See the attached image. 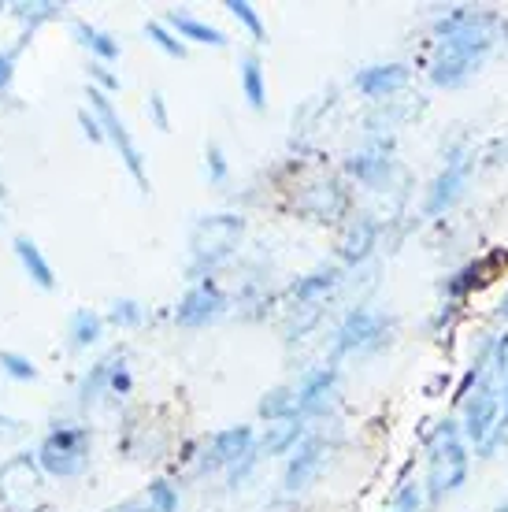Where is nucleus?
Wrapping results in <instances>:
<instances>
[{"label":"nucleus","mask_w":508,"mask_h":512,"mask_svg":"<svg viewBox=\"0 0 508 512\" xmlns=\"http://www.w3.org/2000/svg\"><path fill=\"white\" fill-rule=\"evenodd\" d=\"M438 45L431 56V82L442 90H460L483 71L497 45V15L486 8H453L434 23Z\"/></svg>","instance_id":"1"},{"label":"nucleus","mask_w":508,"mask_h":512,"mask_svg":"<svg viewBox=\"0 0 508 512\" xmlns=\"http://www.w3.org/2000/svg\"><path fill=\"white\" fill-rule=\"evenodd\" d=\"M468 479V446L457 420H442L427 442V501L438 505Z\"/></svg>","instance_id":"2"},{"label":"nucleus","mask_w":508,"mask_h":512,"mask_svg":"<svg viewBox=\"0 0 508 512\" xmlns=\"http://www.w3.org/2000/svg\"><path fill=\"white\" fill-rule=\"evenodd\" d=\"M245 238V219L238 212H216V216H201L190 231V260L193 271H208L227 264L238 253Z\"/></svg>","instance_id":"3"},{"label":"nucleus","mask_w":508,"mask_h":512,"mask_svg":"<svg viewBox=\"0 0 508 512\" xmlns=\"http://www.w3.org/2000/svg\"><path fill=\"white\" fill-rule=\"evenodd\" d=\"M89 453H93V438L89 427L82 423H56L38 446V468L41 475L52 479H78L89 468Z\"/></svg>","instance_id":"4"},{"label":"nucleus","mask_w":508,"mask_h":512,"mask_svg":"<svg viewBox=\"0 0 508 512\" xmlns=\"http://www.w3.org/2000/svg\"><path fill=\"white\" fill-rule=\"evenodd\" d=\"M45 475L34 453H15L0 464V509L4 512H38Z\"/></svg>","instance_id":"5"},{"label":"nucleus","mask_w":508,"mask_h":512,"mask_svg":"<svg viewBox=\"0 0 508 512\" xmlns=\"http://www.w3.org/2000/svg\"><path fill=\"white\" fill-rule=\"evenodd\" d=\"M86 101H89V112H93V116H97V123H101L104 138L112 141L115 153H119V160L127 164L130 179L138 182V190H141V193H149V175H145V156H141V149L134 145V138H130L127 123H123V119H119V112H115L112 97L89 86V90H86Z\"/></svg>","instance_id":"6"},{"label":"nucleus","mask_w":508,"mask_h":512,"mask_svg":"<svg viewBox=\"0 0 508 512\" xmlns=\"http://www.w3.org/2000/svg\"><path fill=\"white\" fill-rule=\"evenodd\" d=\"M394 320H386L375 308H353L345 312L334 334V357H353V353H379L390 342Z\"/></svg>","instance_id":"7"},{"label":"nucleus","mask_w":508,"mask_h":512,"mask_svg":"<svg viewBox=\"0 0 508 512\" xmlns=\"http://www.w3.org/2000/svg\"><path fill=\"white\" fill-rule=\"evenodd\" d=\"M497 420H501V383H497L494 372H483L475 394H468V401H464L460 435L475 449H483L490 442V435L497 431Z\"/></svg>","instance_id":"8"},{"label":"nucleus","mask_w":508,"mask_h":512,"mask_svg":"<svg viewBox=\"0 0 508 512\" xmlns=\"http://www.w3.org/2000/svg\"><path fill=\"white\" fill-rule=\"evenodd\" d=\"M471 167H475V160H471V153L464 149V145L449 153V160L442 164V171L434 175L431 190H427V201H423V212H427V216L431 219L445 216L449 208L457 205L460 197H464V190H468Z\"/></svg>","instance_id":"9"},{"label":"nucleus","mask_w":508,"mask_h":512,"mask_svg":"<svg viewBox=\"0 0 508 512\" xmlns=\"http://www.w3.org/2000/svg\"><path fill=\"white\" fill-rule=\"evenodd\" d=\"M223 312H227V297H223V290H219L212 279H197L186 294L178 297L175 323L178 327H186V331H201V327H212Z\"/></svg>","instance_id":"10"},{"label":"nucleus","mask_w":508,"mask_h":512,"mask_svg":"<svg viewBox=\"0 0 508 512\" xmlns=\"http://www.w3.org/2000/svg\"><path fill=\"white\" fill-rule=\"evenodd\" d=\"M253 446H256L253 427H245V423H238V427H223V431H216V435L201 446L197 472H230V468L242 461Z\"/></svg>","instance_id":"11"},{"label":"nucleus","mask_w":508,"mask_h":512,"mask_svg":"<svg viewBox=\"0 0 508 512\" xmlns=\"http://www.w3.org/2000/svg\"><path fill=\"white\" fill-rule=\"evenodd\" d=\"M327 468V438L305 435L297 442V449L286 461V472H282V490L286 494H305L312 483L319 479V472Z\"/></svg>","instance_id":"12"},{"label":"nucleus","mask_w":508,"mask_h":512,"mask_svg":"<svg viewBox=\"0 0 508 512\" xmlns=\"http://www.w3.org/2000/svg\"><path fill=\"white\" fill-rule=\"evenodd\" d=\"M390 167H394V141H386V138H371L368 145H360V149L349 153V160H345V171H349L356 182L371 186V190H379L382 182L390 179Z\"/></svg>","instance_id":"13"},{"label":"nucleus","mask_w":508,"mask_h":512,"mask_svg":"<svg viewBox=\"0 0 508 512\" xmlns=\"http://www.w3.org/2000/svg\"><path fill=\"white\" fill-rule=\"evenodd\" d=\"M334 390H338V368H334V364H323V368H312V372L301 375V383L293 386L297 420H308V416L327 412Z\"/></svg>","instance_id":"14"},{"label":"nucleus","mask_w":508,"mask_h":512,"mask_svg":"<svg viewBox=\"0 0 508 512\" xmlns=\"http://www.w3.org/2000/svg\"><path fill=\"white\" fill-rule=\"evenodd\" d=\"M408 78H412L408 64H371L356 71L353 86L364 93V97H371V101H382V97H390V93L405 90Z\"/></svg>","instance_id":"15"},{"label":"nucleus","mask_w":508,"mask_h":512,"mask_svg":"<svg viewBox=\"0 0 508 512\" xmlns=\"http://www.w3.org/2000/svg\"><path fill=\"white\" fill-rule=\"evenodd\" d=\"M338 282H342V268H316L308 271V275H301L290 286L293 308H316L319 312V305L338 290Z\"/></svg>","instance_id":"16"},{"label":"nucleus","mask_w":508,"mask_h":512,"mask_svg":"<svg viewBox=\"0 0 508 512\" xmlns=\"http://www.w3.org/2000/svg\"><path fill=\"white\" fill-rule=\"evenodd\" d=\"M164 26L175 34L178 41H197V45H212V49H227V45H230V38L219 30V26L204 23V19H197V15L182 12V8L167 12Z\"/></svg>","instance_id":"17"},{"label":"nucleus","mask_w":508,"mask_h":512,"mask_svg":"<svg viewBox=\"0 0 508 512\" xmlns=\"http://www.w3.org/2000/svg\"><path fill=\"white\" fill-rule=\"evenodd\" d=\"M297 208H301L308 219H316V223H334V219L349 208V197H345V190L338 182H319V186L305 190V201Z\"/></svg>","instance_id":"18"},{"label":"nucleus","mask_w":508,"mask_h":512,"mask_svg":"<svg viewBox=\"0 0 508 512\" xmlns=\"http://www.w3.org/2000/svg\"><path fill=\"white\" fill-rule=\"evenodd\" d=\"M15 256H19V268H23V275L38 290H52L56 286V271H52V264L45 260V253H41V245L34 242V238H26V234H19L15 238Z\"/></svg>","instance_id":"19"},{"label":"nucleus","mask_w":508,"mask_h":512,"mask_svg":"<svg viewBox=\"0 0 508 512\" xmlns=\"http://www.w3.org/2000/svg\"><path fill=\"white\" fill-rule=\"evenodd\" d=\"M375 245H379V223L368 216H360L356 223H349V231H345V238H342V260L349 268H353V264H364Z\"/></svg>","instance_id":"20"},{"label":"nucleus","mask_w":508,"mask_h":512,"mask_svg":"<svg viewBox=\"0 0 508 512\" xmlns=\"http://www.w3.org/2000/svg\"><path fill=\"white\" fill-rule=\"evenodd\" d=\"M71 30H75V41L82 45V49H89V56L97 60V64H115L119 60V41L108 34V30H101V26L93 23H82V19H75L71 23Z\"/></svg>","instance_id":"21"},{"label":"nucleus","mask_w":508,"mask_h":512,"mask_svg":"<svg viewBox=\"0 0 508 512\" xmlns=\"http://www.w3.org/2000/svg\"><path fill=\"white\" fill-rule=\"evenodd\" d=\"M115 360H119V353H108L104 360H97L93 368H89L82 379H78V405H97L104 394H108V383H112V368H115Z\"/></svg>","instance_id":"22"},{"label":"nucleus","mask_w":508,"mask_h":512,"mask_svg":"<svg viewBox=\"0 0 508 512\" xmlns=\"http://www.w3.org/2000/svg\"><path fill=\"white\" fill-rule=\"evenodd\" d=\"M301 438H305V420H286L267 427L264 442L256 449H260V457H282V453H293Z\"/></svg>","instance_id":"23"},{"label":"nucleus","mask_w":508,"mask_h":512,"mask_svg":"<svg viewBox=\"0 0 508 512\" xmlns=\"http://www.w3.org/2000/svg\"><path fill=\"white\" fill-rule=\"evenodd\" d=\"M67 334H71V349L97 346L104 334V320L93 308H75V312H71V323H67Z\"/></svg>","instance_id":"24"},{"label":"nucleus","mask_w":508,"mask_h":512,"mask_svg":"<svg viewBox=\"0 0 508 512\" xmlns=\"http://www.w3.org/2000/svg\"><path fill=\"white\" fill-rule=\"evenodd\" d=\"M242 93H245V101H249V108H256V112H264L267 108L264 67H260V56H253V52L242 60Z\"/></svg>","instance_id":"25"},{"label":"nucleus","mask_w":508,"mask_h":512,"mask_svg":"<svg viewBox=\"0 0 508 512\" xmlns=\"http://www.w3.org/2000/svg\"><path fill=\"white\" fill-rule=\"evenodd\" d=\"M260 416L267 423H286V420H297V401H293V386H275V390H267L264 401H260Z\"/></svg>","instance_id":"26"},{"label":"nucleus","mask_w":508,"mask_h":512,"mask_svg":"<svg viewBox=\"0 0 508 512\" xmlns=\"http://www.w3.org/2000/svg\"><path fill=\"white\" fill-rule=\"evenodd\" d=\"M12 15L26 26V34H34L41 23L60 19V15H64V8H60V4H52V0H38V4H12Z\"/></svg>","instance_id":"27"},{"label":"nucleus","mask_w":508,"mask_h":512,"mask_svg":"<svg viewBox=\"0 0 508 512\" xmlns=\"http://www.w3.org/2000/svg\"><path fill=\"white\" fill-rule=\"evenodd\" d=\"M0 372L8 375V379H15V383H34V379H38V364L30 357H23V353L4 349V353H0Z\"/></svg>","instance_id":"28"},{"label":"nucleus","mask_w":508,"mask_h":512,"mask_svg":"<svg viewBox=\"0 0 508 512\" xmlns=\"http://www.w3.org/2000/svg\"><path fill=\"white\" fill-rule=\"evenodd\" d=\"M145 505L149 512H178V487H171L167 479H153L145 490Z\"/></svg>","instance_id":"29"},{"label":"nucleus","mask_w":508,"mask_h":512,"mask_svg":"<svg viewBox=\"0 0 508 512\" xmlns=\"http://www.w3.org/2000/svg\"><path fill=\"white\" fill-rule=\"evenodd\" d=\"M145 34H149V41H153L160 52L175 56V60H186V52H190V49H186V41H178L164 23H145Z\"/></svg>","instance_id":"30"},{"label":"nucleus","mask_w":508,"mask_h":512,"mask_svg":"<svg viewBox=\"0 0 508 512\" xmlns=\"http://www.w3.org/2000/svg\"><path fill=\"white\" fill-rule=\"evenodd\" d=\"M227 12L234 15V19H238V23H242L256 41H260V45H264V41H267V30H264V19L256 15L253 4H245V0H227Z\"/></svg>","instance_id":"31"},{"label":"nucleus","mask_w":508,"mask_h":512,"mask_svg":"<svg viewBox=\"0 0 508 512\" xmlns=\"http://www.w3.org/2000/svg\"><path fill=\"white\" fill-rule=\"evenodd\" d=\"M108 320H112L115 327H138V323L145 320V308H141V301H134V297H119V301H112V308H108Z\"/></svg>","instance_id":"32"},{"label":"nucleus","mask_w":508,"mask_h":512,"mask_svg":"<svg viewBox=\"0 0 508 512\" xmlns=\"http://www.w3.org/2000/svg\"><path fill=\"white\" fill-rule=\"evenodd\" d=\"M204 171H208V182H227L230 175V164H227V153H223V145L219 141H208L204 145Z\"/></svg>","instance_id":"33"},{"label":"nucleus","mask_w":508,"mask_h":512,"mask_svg":"<svg viewBox=\"0 0 508 512\" xmlns=\"http://www.w3.org/2000/svg\"><path fill=\"white\" fill-rule=\"evenodd\" d=\"M30 41V34H23V38L15 41L12 49H4L0 52V93L12 86V78H15V60H19V52H23V45Z\"/></svg>","instance_id":"34"},{"label":"nucleus","mask_w":508,"mask_h":512,"mask_svg":"<svg viewBox=\"0 0 508 512\" xmlns=\"http://www.w3.org/2000/svg\"><path fill=\"white\" fill-rule=\"evenodd\" d=\"M130 390H134V375H130V368H127V357L119 353V360H115V368H112V383H108V394H112V397H127Z\"/></svg>","instance_id":"35"},{"label":"nucleus","mask_w":508,"mask_h":512,"mask_svg":"<svg viewBox=\"0 0 508 512\" xmlns=\"http://www.w3.org/2000/svg\"><path fill=\"white\" fill-rule=\"evenodd\" d=\"M89 86L101 93H115L119 90V75H112V67L108 64H97V60H89Z\"/></svg>","instance_id":"36"},{"label":"nucleus","mask_w":508,"mask_h":512,"mask_svg":"<svg viewBox=\"0 0 508 512\" xmlns=\"http://www.w3.org/2000/svg\"><path fill=\"white\" fill-rule=\"evenodd\" d=\"M390 512H423V487H416V483H405V487L397 490L394 509H390Z\"/></svg>","instance_id":"37"},{"label":"nucleus","mask_w":508,"mask_h":512,"mask_svg":"<svg viewBox=\"0 0 508 512\" xmlns=\"http://www.w3.org/2000/svg\"><path fill=\"white\" fill-rule=\"evenodd\" d=\"M149 116H153L156 130H171V119H167V101H164V93H160V90L149 93Z\"/></svg>","instance_id":"38"},{"label":"nucleus","mask_w":508,"mask_h":512,"mask_svg":"<svg viewBox=\"0 0 508 512\" xmlns=\"http://www.w3.org/2000/svg\"><path fill=\"white\" fill-rule=\"evenodd\" d=\"M78 127H82V134H86L93 145H101L104 141V130H101V123H97V116L89 112V108H78Z\"/></svg>","instance_id":"39"},{"label":"nucleus","mask_w":508,"mask_h":512,"mask_svg":"<svg viewBox=\"0 0 508 512\" xmlns=\"http://www.w3.org/2000/svg\"><path fill=\"white\" fill-rule=\"evenodd\" d=\"M23 435V423L12 420V416H0V442H8V438H19Z\"/></svg>","instance_id":"40"},{"label":"nucleus","mask_w":508,"mask_h":512,"mask_svg":"<svg viewBox=\"0 0 508 512\" xmlns=\"http://www.w3.org/2000/svg\"><path fill=\"white\" fill-rule=\"evenodd\" d=\"M104 512H149L145 501H123V505H115V509H104Z\"/></svg>","instance_id":"41"},{"label":"nucleus","mask_w":508,"mask_h":512,"mask_svg":"<svg viewBox=\"0 0 508 512\" xmlns=\"http://www.w3.org/2000/svg\"><path fill=\"white\" fill-rule=\"evenodd\" d=\"M501 316L508 320V294H505V301H501Z\"/></svg>","instance_id":"42"},{"label":"nucleus","mask_w":508,"mask_h":512,"mask_svg":"<svg viewBox=\"0 0 508 512\" xmlns=\"http://www.w3.org/2000/svg\"><path fill=\"white\" fill-rule=\"evenodd\" d=\"M38 512H49V509H38Z\"/></svg>","instance_id":"43"},{"label":"nucleus","mask_w":508,"mask_h":512,"mask_svg":"<svg viewBox=\"0 0 508 512\" xmlns=\"http://www.w3.org/2000/svg\"><path fill=\"white\" fill-rule=\"evenodd\" d=\"M501 512H508V509H501Z\"/></svg>","instance_id":"44"}]
</instances>
